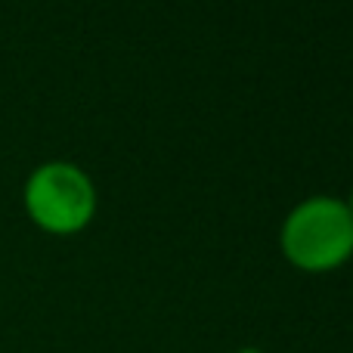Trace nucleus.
Instances as JSON below:
<instances>
[{"label": "nucleus", "mask_w": 353, "mask_h": 353, "mask_svg": "<svg viewBox=\"0 0 353 353\" xmlns=\"http://www.w3.org/2000/svg\"><path fill=\"white\" fill-rule=\"evenodd\" d=\"M279 251L301 273L341 270L353 257V214L344 199L329 192L301 199L279 226Z\"/></svg>", "instance_id": "1"}, {"label": "nucleus", "mask_w": 353, "mask_h": 353, "mask_svg": "<svg viewBox=\"0 0 353 353\" xmlns=\"http://www.w3.org/2000/svg\"><path fill=\"white\" fill-rule=\"evenodd\" d=\"M344 205H347V211L353 214V189H350V195H347V199H344Z\"/></svg>", "instance_id": "4"}, {"label": "nucleus", "mask_w": 353, "mask_h": 353, "mask_svg": "<svg viewBox=\"0 0 353 353\" xmlns=\"http://www.w3.org/2000/svg\"><path fill=\"white\" fill-rule=\"evenodd\" d=\"M22 205L37 230L50 236H78L97 217L99 195L93 176L81 165L53 159L25 176Z\"/></svg>", "instance_id": "2"}, {"label": "nucleus", "mask_w": 353, "mask_h": 353, "mask_svg": "<svg viewBox=\"0 0 353 353\" xmlns=\"http://www.w3.org/2000/svg\"><path fill=\"white\" fill-rule=\"evenodd\" d=\"M236 353H263V350L261 347H239Z\"/></svg>", "instance_id": "3"}]
</instances>
